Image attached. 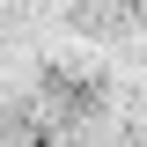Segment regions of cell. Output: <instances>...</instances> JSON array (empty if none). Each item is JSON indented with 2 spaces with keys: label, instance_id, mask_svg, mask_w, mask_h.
<instances>
[{
  "label": "cell",
  "instance_id": "cell-1",
  "mask_svg": "<svg viewBox=\"0 0 147 147\" xmlns=\"http://www.w3.org/2000/svg\"><path fill=\"white\" fill-rule=\"evenodd\" d=\"M103 103H110V88L96 81V74H81V66H44V74H37V103H30V110H37V125H44V132L66 140V132L96 125Z\"/></svg>",
  "mask_w": 147,
  "mask_h": 147
},
{
  "label": "cell",
  "instance_id": "cell-2",
  "mask_svg": "<svg viewBox=\"0 0 147 147\" xmlns=\"http://www.w3.org/2000/svg\"><path fill=\"white\" fill-rule=\"evenodd\" d=\"M74 30L103 37V44H118V37L140 30V0H74Z\"/></svg>",
  "mask_w": 147,
  "mask_h": 147
}]
</instances>
